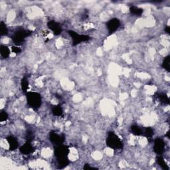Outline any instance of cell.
<instances>
[{"label":"cell","instance_id":"obj_1","mask_svg":"<svg viewBox=\"0 0 170 170\" xmlns=\"http://www.w3.org/2000/svg\"><path fill=\"white\" fill-rule=\"evenodd\" d=\"M27 98V103L31 108L34 110H37L41 107L42 104L41 96L37 92L28 91L25 94Z\"/></svg>","mask_w":170,"mask_h":170},{"label":"cell","instance_id":"obj_2","mask_svg":"<svg viewBox=\"0 0 170 170\" xmlns=\"http://www.w3.org/2000/svg\"><path fill=\"white\" fill-rule=\"evenodd\" d=\"M106 143L107 146L114 150H120L123 148V142L121 139L113 132L108 133L107 138L106 140Z\"/></svg>","mask_w":170,"mask_h":170},{"label":"cell","instance_id":"obj_3","mask_svg":"<svg viewBox=\"0 0 170 170\" xmlns=\"http://www.w3.org/2000/svg\"><path fill=\"white\" fill-rule=\"evenodd\" d=\"M32 33V31L20 29L17 30L12 37V41L16 46H20L23 43L25 39Z\"/></svg>","mask_w":170,"mask_h":170},{"label":"cell","instance_id":"obj_4","mask_svg":"<svg viewBox=\"0 0 170 170\" xmlns=\"http://www.w3.org/2000/svg\"><path fill=\"white\" fill-rule=\"evenodd\" d=\"M69 152L70 150L69 147L64 144L54 146V154L56 159L69 158L68 155Z\"/></svg>","mask_w":170,"mask_h":170},{"label":"cell","instance_id":"obj_5","mask_svg":"<svg viewBox=\"0 0 170 170\" xmlns=\"http://www.w3.org/2000/svg\"><path fill=\"white\" fill-rule=\"evenodd\" d=\"M69 35L70 36L73 41V46H76L83 42H86L90 40V37L87 35H80L76 32L73 30H69L67 31Z\"/></svg>","mask_w":170,"mask_h":170},{"label":"cell","instance_id":"obj_6","mask_svg":"<svg viewBox=\"0 0 170 170\" xmlns=\"http://www.w3.org/2000/svg\"><path fill=\"white\" fill-rule=\"evenodd\" d=\"M49 140L54 146L63 144L65 140V136L64 134H60L54 131L49 133Z\"/></svg>","mask_w":170,"mask_h":170},{"label":"cell","instance_id":"obj_7","mask_svg":"<svg viewBox=\"0 0 170 170\" xmlns=\"http://www.w3.org/2000/svg\"><path fill=\"white\" fill-rule=\"evenodd\" d=\"M120 26V21L117 18H112L106 23V28L109 35L114 33Z\"/></svg>","mask_w":170,"mask_h":170},{"label":"cell","instance_id":"obj_8","mask_svg":"<svg viewBox=\"0 0 170 170\" xmlns=\"http://www.w3.org/2000/svg\"><path fill=\"white\" fill-rule=\"evenodd\" d=\"M165 143L164 140L160 138H155L154 144V151L157 155H162L164 152Z\"/></svg>","mask_w":170,"mask_h":170},{"label":"cell","instance_id":"obj_9","mask_svg":"<svg viewBox=\"0 0 170 170\" xmlns=\"http://www.w3.org/2000/svg\"><path fill=\"white\" fill-rule=\"evenodd\" d=\"M47 27L55 35H59L61 34L63 31L62 27L61 26V25H60L59 23L56 22V21L54 20L49 21L47 23Z\"/></svg>","mask_w":170,"mask_h":170},{"label":"cell","instance_id":"obj_10","mask_svg":"<svg viewBox=\"0 0 170 170\" xmlns=\"http://www.w3.org/2000/svg\"><path fill=\"white\" fill-rule=\"evenodd\" d=\"M35 149L32 146L30 141H27V142L23 144L22 146L19 147V151L23 155H30L33 154L35 151Z\"/></svg>","mask_w":170,"mask_h":170},{"label":"cell","instance_id":"obj_11","mask_svg":"<svg viewBox=\"0 0 170 170\" xmlns=\"http://www.w3.org/2000/svg\"><path fill=\"white\" fill-rule=\"evenodd\" d=\"M7 141L9 144L10 150H15L19 147V142L15 137L13 136H9L6 138Z\"/></svg>","mask_w":170,"mask_h":170},{"label":"cell","instance_id":"obj_12","mask_svg":"<svg viewBox=\"0 0 170 170\" xmlns=\"http://www.w3.org/2000/svg\"><path fill=\"white\" fill-rule=\"evenodd\" d=\"M155 97L158 99L159 102L163 104H169V98L168 96L165 93H157L155 94Z\"/></svg>","mask_w":170,"mask_h":170},{"label":"cell","instance_id":"obj_13","mask_svg":"<svg viewBox=\"0 0 170 170\" xmlns=\"http://www.w3.org/2000/svg\"><path fill=\"white\" fill-rule=\"evenodd\" d=\"M156 161H157L158 164L159 166H160L162 169H164V170H169V169L168 165L167 164V163H166L164 158H163L162 155H157Z\"/></svg>","mask_w":170,"mask_h":170},{"label":"cell","instance_id":"obj_14","mask_svg":"<svg viewBox=\"0 0 170 170\" xmlns=\"http://www.w3.org/2000/svg\"><path fill=\"white\" fill-rule=\"evenodd\" d=\"M11 53V50L6 45H2L0 46V54L3 59H7Z\"/></svg>","mask_w":170,"mask_h":170},{"label":"cell","instance_id":"obj_15","mask_svg":"<svg viewBox=\"0 0 170 170\" xmlns=\"http://www.w3.org/2000/svg\"><path fill=\"white\" fill-rule=\"evenodd\" d=\"M130 12L132 15L136 16H141L144 13V9L142 8H140L139 7H137L135 5H132L130 7Z\"/></svg>","mask_w":170,"mask_h":170},{"label":"cell","instance_id":"obj_16","mask_svg":"<svg viewBox=\"0 0 170 170\" xmlns=\"http://www.w3.org/2000/svg\"><path fill=\"white\" fill-rule=\"evenodd\" d=\"M130 130L132 134L137 136H143V129L141 128V127L137 125H132L130 127Z\"/></svg>","mask_w":170,"mask_h":170},{"label":"cell","instance_id":"obj_17","mask_svg":"<svg viewBox=\"0 0 170 170\" xmlns=\"http://www.w3.org/2000/svg\"><path fill=\"white\" fill-rule=\"evenodd\" d=\"M21 86L22 90L25 94H26L28 92V88H29V80L27 76L23 77L21 81Z\"/></svg>","mask_w":170,"mask_h":170},{"label":"cell","instance_id":"obj_18","mask_svg":"<svg viewBox=\"0 0 170 170\" xmlns=\"http://www.w3.org/2000/svg\"><path fill=\"white\" fill-rule=\"evenodd\" d=\"M57 162V167L59 169H63L66 168L67 165L69 164V158L66 159H56Z\"/></svg>","mask_w":170,"mask_h":170},{"label":"cell","instance_id":"obj_19","mask_svg":"<svg viewBox=\"0 0 170 170\" xmlns=\"http://www.w3.org/2000/svg\"><path fill=\"white\" fill-rule=\"evenodd\" d=\"M154 130L150 127H147L143 130V136H144L148 139H151L154 136Z\"/></svg>","mask_w":170,"mask_h":170},{"label":"cell","instance_id":"obj_20","mask_svg":"<svg viewBox=\"0 0 170 170\" xmlns=\"http://www.w3.org/2000/svg\"><path fill=\"white\" fill-rule=\"evenodd\" d=\"M52 113L56 116H61L63 114V108L60 105L54 106L52 108Z\"/></svg>","mask_w":170,"mask_h":170},{"label":"cell","instance_id":"obj_21","mask_svg":"<svg viewBox=\"0 0 170 170\" xmlns=\"http://www.w3.org/2000/svg\"><path fill=\"white\" fill-rule=\"evenodd\" d=\"M8 34V27H7L6 24L3 21H1V23H0V35H1V36H5V35H7Z\"/></svg>","mask_w":170,"mask_h":170},{"label":"cell","instance_id":"obj_22","mask_svg":"<svg viewBox=\"0 0 170 170\" xmlns=\"http://www.w3.org/2000/svg\"><path fill=\"white\" fill-rule=\"evenodd\" d=\"M169 62H170L169 55L166 56L165 57L164 59V60H163V62H162V67L164 69L167 70L168 72H169V70H170Z\"/></svg>","mask_w":170,"mask_h":170},{"label":"cell","instance_id":"obj_23","mask_svg":"<svg viewBox=\"0 0 170 170\" xmlns=\"http://www.w3.org/2000/svg\"><path fill=\"white\" fill-rule=\"evenodd\" d=\"M9 118V115L5 111H2L0 113V122H3L8 120Z\"/></svg>","mask_w":170,"mask_h":170},{"label":"cell","instance_id":"obj_24","mask_svg":"<svg viewBox=\"0 0 170 170\" xmlns=\"http://www.w3.org/2000/svg\"><path fill=\"white\" fill-rule=\"evenodd\" d=\"M26 140L27 141H30L31 142V141L34 139V134L32 132H28L26 134Z\"/></svg>","mask_w":170,"mask_h":170},{"label":"cell","instance_id":"obj_25","mask_svg":"<svg viewBox=\"0 0 170 170\" xmlns=\"http://www.w3.org/2000/svg\"><path fill=\"white\" fill-rule=\"evenodd\" d=\"M12 52L13 53H15V54H19V53H20L21 52V49L20 47H19L18 46H13V47H12Z\"/></svg>","mask_w":170,"mask_h":170},{"label":"cell","instance_id":"obj_26","mask_svg":"<svg viewBox=\"0 0 170 170\" xmlns=\"http://www.w3.org/2000/svg\"><path fill=\"white\" fill-rule=\"evenodd\" d=\"M83 169H97V168L91 167V166L89 164H86V165H84Z\"/></svg>","mask_w":170,"mask_h":170},{"label":"cell","instance_id":"obj_27","mask_svg":"<svg viewBox=\"0 0 170 170\" xmlns=\"http://www.w3.org/2000/svg\"><path fill=\"white\" fill-rule=\"evenodd\" d=\"M165 32L166 33H167L168 34H169L170 33V27L169 26H166L165 27Z\"/></svg>","mask_w":170,"mask_h":170}]
</instances>
